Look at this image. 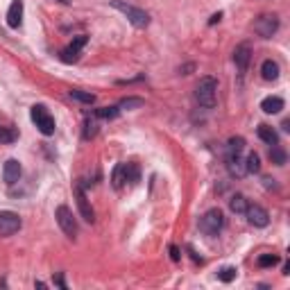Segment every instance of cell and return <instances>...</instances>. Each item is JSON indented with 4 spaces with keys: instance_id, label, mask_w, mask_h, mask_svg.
Segmentation results:
<instances>
[{
    "instance_id": "obj_1",
    "label": "cell",
    "mask_w": 290,
    "mask_h": 290,
    "mask_svg": "<svg viewBox=\"0 0 290 290\" xmlns=\"http://www.w3.org/2000/svg\"><path fill=\"white\" fill-rule=\"evenodd\" d=\"M215 96H218V80L215 77H202L195 86V100L199 107L211 109L215 107Z\"/></svg>"
},
{
    "instance_id": "obj_2",
    "label": "cell",
    "mask_w": 290,
    "mask_h": 290,
    "mask_svg": "<svg viewBox=\"0 0 290 290\" xmlns=\"http://www.w3.org/2000/svg\"><path fill=\"white\" fill-rule=\"evenodd\" d=\"M111 7L118 9V12H123L136 30H143L150 25V14H147L145 9H139V7H134V5L123 3V0H111Z\"/></svg>"
},
{
    "instance_id": "obj_3",
    "label": "cell",
    "mask_w": 290,
    "mask_h": 290,
    "mask_svg": "<svg viewBox=\"0 0 290 290\" xmlns=\"http://www.w3.org/2000/svg\"><path fill=\"white\" fill-rule=\"evenodd\" d=\"M225 227V215L220 209H209L207 213L199 218V231L204 236H218Z\"/></svg>"
},
{
    "instance_id": "obj_4",
    "label": "cell",
    "mask_w": 290,
    "mask_h": 290,
    "mask_svg": "<svg viewBox=\"0 0 290 290\" xmlns=\"http://www.w3.org/2000/svg\"><path fill=\"white\" fill-rule=\"evenodd\" d=\"M30 118L36 125V129L43 136H52L55 134V118L50 116V111L43 107V104H34L32 111H30Z\"/></svg>"
},
{
    "instance_id": "obj_5",
    "label": "cell",
    "mask_w": 290,
    "mask_h": 290,
    "mask_svg": "<svg viewBox=\"0 0 290 290\" xmlns=\"http://www.w3.org/2000/svg\"><path fill=\"white\" fill-rule=\"evenodd\" d=\"M55 218H57V225L61 227V231H64L68 238H75V236L80 234V225H77L75 215H73V211L68 209L66 204L57 207V211H55Z\"/></svg>"
},
{
    "instance_id": "obj_6",
    "label": "cell",
    "mask_w": 290,
    "mask_h": 290,
    "mask_svg": "<svg viewBox=\"0 0 290 290\" xmlns=\"http://www.w3.org/2000/svg\"><path fill=\"white\" fill-rule=\"evenodd\" d=\"M279 30V16L277 14H261L254 20V32L263 39H272Z\"/></svg>"
},
{
    "instance_id": "obj_7",
    "label": "cell",
    "mask_w": 290,
    "mask_h": 290,
    "mask_svg": "<svg viewBox=\"0 0 290 290\" xmlns=\"http://www.w3.org/2000/svg\"><path fill=\"white\" fill-rule=\"evenodd\" d=\"M20 218L18 213H14V211H0V236H14L16 231L20 229Z\"/></svg>"
},
{
    "instance_id": "obj_8",
    "label": "cell",
    "mask_w": 290,
    "mask_h": 290,
    "mask_svg": "<svg viewBox=\"0 0 290 290\" xmlns=\"http://www.w3.org/2000/svg\"><path fill=\"white\" fill-rule=\"evenodd\" d=\"M245 215H247V222L252 227H258V229L270 225V213H267L263 207H258V204H247Z\"/></svg>"
},
{
    "instance_id": "obj_9",
    "label": "cell",
    "mask_w": 290,
    "mask_h": 290,
    "mask_svg": "<svg viewBox=\"0 0 290 290\" xmlns=\"http://www.w3.org/2000/svg\"><path fill=\"white\" fill-rule=\"evenodd\" d=\"M75 197H77V209H80V215L86 222H93L96 220V211L88 204V197L84 193V184H75Z\"/></svg>"
},
{
    "instance_id": "obj_10",
    "label": "cell",
    "mask_w": 290,
    "mask_h": 290,
    "mask_svg": "<svg viewBox=\"0 0 290 290\" xmlns=\"http://www.w3.org/2000/svg\"><path fill=\"white\" fill-rule=\"evenodd\" d=\"M86 34H80V36H75V41H73L68 48L61 50V55H59V59L64 61V64H73V61H77V57H80V50L86 46Z\"/></svg>"
},
{
    "instance_id": "obj_11",
    "label": "cell",
    "mask_w": 290,
    "mask_h": 290,
    "mask_svg": "<svg viewBox=\"0 0 290 290\" xmlns=\"http://www.w3.org/2000/svg\"><path fill=\"white\" fill-rule=\"evenodd\" d=\"M250 61H252V48H250V43L236 46V50H234V64H236V68H238L240 75L247 71V68H250Z\"/></svg>"
},
{
    "instance_id": "obj_12",
    "label": "cell",
    "mask_w": 290,
    "mask_h": 290,
    "mask_svg": "<svg viewBox=\"0 0 290 290\" xmlns=\"http://www.w3.org/2000/svg\"><path fill=\"white\" fill-rule=\"evenodd\" d=\"M20 175H23V168H20V163L16 159H7L5 161V166H3V177H5V182L12 186V184H16Z\"/></svg>"
},
{
    "instance_id": "obj_13",
    "label": "cell",
    "mask_w": 290,
    "mask_h": 290,
    "mask_svg": "<svg viewBox=\"0 0 290 290\" xmlns=\"http://www.w3.org/2000/svg\"><path fill=\"white\" fill-rule=\"evenodd\" d=\"M20 23H23V0H12V5L7 9V25L12 30H16L20 28Z\"/></svg>"
},
{
    "instance_id": "obj_14",
    "label": "cell",
    "mask_w": 290,
    "mask_h": 290,
    "mask_svg": "<svg viewBox=\"0 0 290 290\" xmlns=\"http://www.w3.org/2000/svg\"><path fill=\"white\" fill-rule=\"evenodd\" d=\"M227 170L231 177H245V161L240 159V154H227Z\"/></svg>"
},
{
    "instance_id": "obj_15",
    "label": "cell",
    "mask_w": 290,
    "mask_h": 290,
    "mask_svg": "<svg viewBox=\"0 0 290 290\" xmlns=\"http://www.w3.org/2000/svg\"><path fill=\"white\" fill-rule=\"evenodd\" d=\"M279 73H281V68H279L277 61L265 59V61L261 64V75H263V80H267V82L279 80Z\"/></svg>"
},
{
    "instance_id": "obj_16",
    "label": "cell",
    "mask_w": 290,
    "mask_h": 290,
    "mask_svg": "<svg viewBox=\"0 0 290 290\" xmlns=\"http://www.w3.org/2000/svg\"><path fill=\"white\" fill-rule=\"evenodd\" d=\"M256 134L265 145H277L279 143V134L274 131V127H270V125H258Z\"/></svg>"
},
{
    "instance_id": "obj_17",
    "label": "cell",
    "mask_w": 290,
    "mask_h": 290,
    "mask_svg": "<svg viewBox=\"0 0 290 290\" xmlns=\"http://www.w3.org/2000/svg\"><path fill=\"white\" fill-rule=\"evenodd\" d=\"M261 109L265 114H279L283 109V100L279 98V96H270V98H265L261 102Z\"/></svg>"
},
{
    "instance_id": "obj_18",
    "label": "cell",
    "mask_w": 290,
    "mask_h": 290,
    "mask_svg": "<svg viewBox=\"0 0 290 290\" xmlns=\"http://www.w3.org/2000/svg\"><path fill=\"white\" fill-rule=\"evenodd\" d=\"M111 184H114L116 191H120V188L127 184V175H125V163H118V166L114 168V172H111Z\"/></svg>"
},
{
    "instance_id": "obj_19",
    "label": "cell",
    "mask_w": 290,
    "mask_h": 290,
    "mask_svg": "<svg viewBox=\"0 0 290 290\" xmlns=\"http://www.w3.org/2000/svg\"><path fill=\"white\" fill-rule=\"evenodd\" d=\"M270 159H272L274 166H286L288 154H286V150L277 143V145H270Z\"/></svg>"
},
{
    "instance_id": "obj_20",
    "label": "cell",
    "mask_w": 290,
    "mask_h": 290,
    "mask_svg": "<svg viewBox=\"0 0 290 290\" xmlns=\"http://www.w3.org/2000/svg\"><path fill=\"white\" fill-rule=\"evenodd\" d=\"M229 209L234 211V213H238V215H245V211H247V199H245V195L236 193L234 197L229 199Z\"/></svg>"
},
{
    "instance_id": "obj_21",
    "label": "cell",
    "mask_w": 290,
    "mask_h": 290,
    "mask_svg": "<svg viewBox=\"0 0 290 290\" xmlns=\"http://www.w3.org/2000/svg\"><path fill=\"white\" fill-rule=\"evenodd\" d=\"M245 150V139L242 136H231L227 143V154H242Z\"/></svg>"
},
{
    "instance_id": "obj_22",
    "label": "cell",
    "mask_w": 290,
    "mask_h": 290,
    "mask_svg": "<svg viewBox=\"0 0 290 290\" xmlns=\"http://www.w3.org/2000/svg\"><path fill=\"white\" fill-rule=\"evenodd\" d=\"M16 139H18V131L16 129L0 125V145H9V143H14Z\"/></svg>"
},
{
    "instance_id": "obj_23",
    "label": "cell",
    "mask_w": 290,
    "mask_h": 290,
    "mask_svg": "<svg viewBox=\"0 0 290 290\" xmlns=\"http://www.w3.org/2000/svg\"><path fill=\"white\" fill-rule=\"evenodd\" d=\"M125 175H127V182L131 184V186L141 182V170H139V166H136L134 161L125 163Z\"/></svg>"
},
{
    "instance_id": "obj_24",
    "label": "cell",
    "mask_w": 290,
    "mask_h": 290,
    "mask_svg": "<svg viewBox=\"0 0 290 290\" xmlns=\"http://www.w3.org/2000/svg\"><path fill=\"white\" fill-rule=\"evenodd\" d=\"M245 170H247V172H252V175L261 170V159H258V154H256V152H252V154H247V159H245Z\"/></svg>"
},
{
    "instance_id": "obj_25",
    "label": "cell",
    "mask_w": 290,
    "mask_h": 290,
    "mask_svg": "<svg viewBox=\"0 0 290 290\" xmlns=\"http://www.w3.org/2000/svg\"><path fill=\"white\" fill-rule=\"evenodd\" d=\"M118 114H120V107H100V109H96V116L98 118H104V120H114Z\"/></svg>"
},
{
    "instance_id": "obj_26",
    "label": "cell",
    "mask_w": 290,
    "mask_h": 290,
    "mask_svg": "<svg viewBox=\"0 0 290 290\" xmlns=\"http://www.w3.org/2000/svg\"><path fill=\"white\" fill-rule=\"evenodd\" d=\"M71 98L73 100H77V102H82V104H93L96 102V96L93 93H86V91H71Z\"/></svg>"
},
{
    "instance_id": "obj_27",
    "label": "cell",
    "mask_w": 290,
    "mask_h": 290,
    "mask_svg": "<svg viewBox=\"0 0 290 290\" xmlns=\"http://www.w3.org/2000/svg\"><path fill=\"white\" fill-rule=\"evenodd\" d=\"M143 104H145L143 98H125V100H120L118 107L120 109H139V107H143Z\"/></svg>"
},
{
    "instance_id": "obj_28",
    "label": "cell",
    "mask_w": 290,
    "mask_h": 290,
    "mask_svg": "<svg viewBox=\"0 0 290 290\" xmlns=\"http://www.w3.org/2000/svg\"><path fill=\"white\" fill-rule=\"evenodd\" d=\"M236 272H238V270H236V267L227 265V267H222V270L218 272V279H220V281H225V283H231V281H234V279H236Z\"/></svg>"
},
{
    "instance_id": "obj_29",
    "label": "cell",
    "mask_w": 290,
    "mask_h": 290,
    "mask_svg": "<svg viewBox=\"0 0 290 290\" xmlns=\"http://www.w3.org/2000/svg\"><path fill=\"white\" fill-rule=\"evenodd\" d=\"M279 263L277 254H261L258 256V267H274Z\"/></svg>"
},
{
    "instance_id": "obj_30",
    "label": "cell",
    "mask_w": 290,
    "mask_h": 290,
    "mask_svg": "<svg viewBox=\"0 0 290 290\" xmlns=\"http://www.w3.org/2000/svg\"><path fill=\"white\" fill-rule=\"evenodd\" d=\"M98 134V123L96 120H86V123H84V139H93V136Z\"/></svg>"
},
{
    "instance_id": "obj_31",
    "label": "cell",
    "mask_w": 290,
    "mask_h": 290,
    "mask_svg": "<svg viewBox=\"0 0 290 290\" xmlns=\"http://www.w3.org/2000/svg\"><path fill=\"white\" fill-rule=\"evenodd\" d=\"M170 256H172V261H179V258H182V254H179V247L170 245Z\"/></svg>"
},
{
    "instance_id": "obj_32",
    "label": "cell",
    "mask_w": 290,
    "mask_h": 290,
    "mask_svg": "<svg viewBox=\"0 0 290 290\" xmlns=\"http://www.w3.org/2000/svg\"><path fill=\"white\" fill-rule=\"evenodd\" d=\"M55 283H57L59 288H64V290L68 288V286H66V281H64V274H57V277H55Z\"/></svg>"
},
{
    "instance_id": "obj_33",
    "label": "cell",
    "mask_w": 290,
    "mask_h": 290,
    "mask_svg": "<svg viewBox=\"0 0 290 290\" xmlns=\"http://www.w3.org/2000/svg\"><path fill=\"white\" fill-rule=\"evenodd\" d=\"M220 18H222V12H218V14H213V16H211L209 18V25H215V23H218V20Z\"/></svg>"
},
{
    "instance_id": "obj_34",
    "label": "cell",
    "mask_w": 290,
    "mask_h": 290,
    "mask_svg": "<svg viewBox=\"0 0 290 290\" xmlns=\"http://www.w3.org/2000/svg\"><path fill=\"white\" fill-rule=\"evenodd\" d=\"M59 3H64V5H68V3H71V0H59Z\"/></svg>"
}]
</instances>
